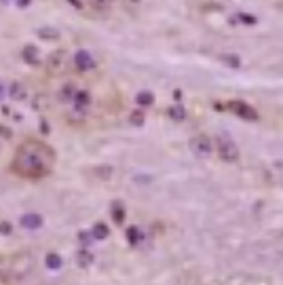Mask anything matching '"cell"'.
<instances>
[{"instance_id": "obj_25", "label": "cell", "mask_w": 283, "mask_h": 285, "mask_svg": "<svg viewBox=\"0 0 283 285\" xmlns=\"http://www.w3.org/2000/svg\"><path fill=\"white\" fill-rule=\"evenodd\" d=\"M15 4L19 6V9H28V6L32 4V0H15Z\"/></svg>"}, {"instance_id": "obj_8", "label": "cell", "mask_w": 283, "mask_h": 285, "mask_svg": "<svg viewBox=\"0 0 283 285\" xmlns=\"http://www.w3.org/2000/svg\"><path fill=\"white\" fill-rule=\"evenodd\" d=\"M19 224H21V228H25V230H38V228L42 226V215L38 213H23L21 218H19Z\"/></svg>"}, {"instance_id": "obj_6", "label": "cell", "mask_w": 283, "mask_h": 285, "mask_svg": "<svg viewBox=\"0 0 283 285\" xmlns=\"http://www.w3.org/2000/svg\"><path fill=\"white\" fill-rule=\"evenodd\" d=\"M72 106L76 112L85 114L89 110V106H91V93L89 91H76L74 97H72Z\"/></svg>"}, {"instance_id": "obj_29", "label": "cell", "mask_w": 283, "mask_h": 285, "mask_svg": "<svg viewBox=\"0 0 283 285\" xmlns=\"http://www.w3.org/2000/svg\"><path fill=\"white\" fill-rule=\"evenodd\" d=\"M42 133H49V123L47 120H42Z\"/></svg>"}, {"instance_id": "obj_5", "label": "cell", "mask_w": 283, "mask_h": 285, "mask_svg": "<svg viewBox=\"0 0 283 285\" xmlns=\"http://www.w3.org/2000/svg\"><path fill=\"white\" fill-rule=\"evenodd\" d=\"M72 63H74V68L79 70V72H89V70L95 68V59H93V55L89 53L87 49L76 51L74 57H72Z\"/></svg>"}, {"instance_id": "obj_14", "label": "cell", "mask_w": 283, "mask_h": 285, "mask_svg": "<svg viewBox=\"0 0 283 285\" xmlns=\"http://www.w3.org/2000/svg\"><path fill=\"white\" fill-rule=\"evenodd\" d=\"M220 59H222L224 66H228V68H233V70H239L241 68V57L237 55V53H224Z\"/></svg>"}, {"instance_id": "obj_31", "label": "cell", "mask_w": 283, "mask_h": 285, "mask_svg": "<svg viewBox=\"0 0 283 285\" xmlns=\"http://www.w3.org/2000/svg\"><path fill=\"white\" fill-rule=\"evenodd\" d=\"M4 2H9V0H4Z\"/></svg>"}, {"instance_id": "obj_10", "label": "cell", "mask_w": 283, "mask_h": 285, "mask_svg": "<svg viewBox=\"0 0 283 285\" xmlns=\"http://www.w3.org/2000/svg\"><path fill=\"white\" fill-rule=\"evenodd\" d=\"M6 95L13 99V101H23L25 97H28V91H25V87L21 85V82H11L9 87H6Z\"/></svg>"}, {"instance_id": "obj_21", "label": "cell", "mask_w": 283, "mask_h": 285, "mask_svg": "<svg viewBox=\"0 0 283 285\" xmlns=\"http://www.w3.org/2000/svg\"><path fill=\"white\" fill-rule=\"evenodd\" d=\"M129 123L133 125V127H142L146 123V114H144V110H133L131 114H129Z\"/></svg>"}, {"instance_id": "obj_2", "label": "cell", "mask_w": 283, "mask_h": 285, "mask_svg": "<svg viewBox=\"0 0 283 285\" xmlns=\"http://www.w3.org/2000/svg\"><path fill=\"white\" fill-rule=\"evenodd\" d=\"M188 146H190V152L197 158H207V156H211V152H214V144H211V139L207 135H203V133L190 137Z\"/></svg>"}, {"instance_id": "obj_1", "label": "cell", "mask_w": 283, "mask_h": 285, "mask_svg": "<svg viewBox=\"0 0 283 285\" xmlns=\"http://www.w3.org/2000/svg\"><path fill=\"white\" fill-rule=\"evenodd\" d=\"M55 165V152L51 146L42 142H34L28 139L25 144H21L13 156L11 169L17 175L28 177V180H40V177L49 175L51 169Z\"/></svg>"}, {"instance_id": "obj_15", "label": "cell", "mask_w": 283, "mask_h": 285, "mask_svg": "<svg viewBox=\"0 0 283 285\" xmlns=\"http://www.w3.org/2000/svg\"><path fill=\"white\" fill-rule=\"evenodd\" d=\"M91 234H93V239L95 241H104L108 239V234H110V230H108V226L104 224V222H98L93 228H91Z\"/></svg>"}, {"instance_id": "obj_11", "label": "cell", "mask_w": 283, "mask_h": 285, "mask_svg": "<svg viewBox=\"0 0 283 285\" xmlns=\"http://www.w3.org/2000/svg\"><path fill=\"white\" fill-rule=\"evenodd\" d=\"M76 264L81 266V268H89V266L93 264V253L89 251V249H81L76 251Z\"/></svg>"}, {"instance_id": "obj_26", "label": "cell", "mask_w": 283, "mask_h": 285, "mask_svg": "<svg viewBox=\"0 0 283 285\" xmlns=\"http://www.w3.org/2000/svg\"><path fill=\"white\" fill-rule=\"evenodd\" d=\"M91 2L95 6H106V4H110V0H91Z\"/></svg>"}, {"instance_id": "obj_16", "label": "cell", "mask_w": 283, "mask_h": 285, "mask_svg": "<svg viewBox=\"0 0 283 285\" xmlns=\"http://www.w3.org/2000/svg\"><path fill=\"white\" fill-rule=\"evenodd\" d=\"M38 38H44V40H55V38H60V32L55 28H49V25H42V28L36 30Z\"/></svg>"}, {"instance_id": "obj_23", "label": "cell", "mask_w": 283, "mask_h": 285, "mask_svg": "<svg viewBox=\"0 0 283 285\" xmlns=\"http://www.w3.org/2000/svg\"><path fill=\"white\" fill-rule=\"evenodd\" d=\"M239 21L245 23V25H256L258 23V19H256L254 15H247V13H239Z\"/></svg>"}, {"instance_id": "obj_19", "label": "cell", "mask_w": 283, "mask_h": 285, "mask_svg": "<svg viewBox=\"0 0 283 285\" xmlns=\"http://www.w3.org/2000/svg\"><path fill=\"white\" fill-rule=\"evenodd\" d=\"M169 116L176 120V123H182V120L186 118V110H184V106H180V104H176V106H171L169 108Z\"/></svg>"}, {"instance_id": "obj_18", "label": "cell", "mask_w": 283, "mask_h": 285, "mask_svg": "<svg viewBox=\"0 0 283 285\" xmlns=\"http://www.w3.org/2000/svg\"><path fill=\"white\" fill-rule=\"evenodd\" d=\"M127 241H129V245H140L142 243V230L138 226H129L127 228Z\"/></svg>"}, {"instance_id": "obj_27", "label": "cell", "mask_w": 283, "mask_h": 285, "mask_svg": "<svg viewBox=\"0 0 283 285\" xmlns=\"http://www.w3.org/2000/svg\"><path fill=\"white\" fill-rule=\"evenodd\" d=\"M68 2H70V4H74V6H76V9H79V11L82 9V2H81V0H68Z\"/></svg>"}, {"instance_id": "obj_4", "label": "cell", "mask_w": 283, "mask_h": 285, "mask_svg": "<svg viewBox=\"0 0 283 285\" xmlns=\"http://www.w3.org/2000/svg\"><path fill=\"white\" fill-rule=\"evenodd\" d=\"M226 108L233 114H237L239 118L243 120H249V123H254V120H258V110L252 108L245 101H239V99H233V101H226Z\"/></svg>"}, {"instance_id": "obj_9", "label": "cell", "mask_w": 283, "mask_h": 285, "mask_svg": "<svg viewBox=\"0 0 283 285\" xmlns=\"http://www.w3.org/2000/svg\"><path fill=\"white\" fill-rule=\"evenodd\" d=\"M66 51H55V53H51L49 55V70H51V72H61V70H63V66H66Z\"/></svg>"}, {"instance_id": "obj_3", "label": "cell", "mask_w": 283, "mask_h": 285, "mask_svg": "<svg viewBox=\"0 0 283 285\" xmlns=\"http://www.w3.org/2000/svg\"><path fill=\"white\" fill-rule=\"evenodd\" d=\"M218 154L222 161L226 163H235L239 158V148H237L235 139H230L228 135H220L218 137Z\"/></svg>"}, {"instance_id": "obj_22", "label": "cell", "mask_w": 283, "mask_h": 285, "mask_svg": "<svg viewBox=\"0 0 283 285\" xmlns=\"http://www.w3.org/2000/svg\"><path fill=\"white\" fill-rule=\"evenodd\" d=\"M74 93H76V87L74 85H66L60 91V99L61 101H72V97H74Z\"/></svg>"}, {"instance_id": "obj_30", "label": "cell", "mask_w": 283, "mask_h": 285, "mask_svg": "<svg viewBox=\"0 0 283 285\" xmlns=\"http://www.w3.org/2000/svg\"><path fill=\"white\" fill-rule=\"evenodd\" d=\"M173 97H176V99H182V91H173Z\"/></svg>"}, {"instance_id": "obj_17", "label": "cell", "mask_w": 283, "mask_h": 285, "mask_svg": "<svg viewBox=\"0 0 283 285\" xmlns=\"http://www.w3.org/2000/svg\"><path fill=\"white\" fill-rule=\"evenodd\" d=\"M136 101H138L140 108H148V106L154 104V95H152L150 91H140V93L136 95Z\"/></svg>"}, {"instance_id": "obj_28", "label": "cell", "mask_w": 283, "mask_h": 285, "mask_svg": "<svg viewBox=\"0 0 283 285\" xmlns=\"http://www.w3.org/2000/svg\"><path fill=\"white\" fill-rule=\"evenodd\" d=\"M4 95H6V87L0 82V99H4Z\"/></svg>"}, {"instance_id": "obj_24", "label": "cell", "mask_w": 283, "mask_h": 285, "mask_svg": "<svg viewBox=\"0 0 283 285\" xmlns=\"http://www.w3.org/2000/svg\"><path fill=\"white\" fill-rule=\"evenodd\" d=\"M11 232H13L11 222H0V234H11Z\"/></svg>"}, {"instance_id": "obj_12", "label": "cell", "mask_w": 283, "mask_h": 285, "mask_svg": "<svg viewBox=\"0 0 283 285\" xmlns=\"http://www.w3.org/2000/svg\"><path fill=\"white\" fill-rule=\"evenodd\" d=\"M112 220H114V224H123V220H125V205L121 201H114L112 203Z\"/></svg>"}, {"instance_id": "obj_7", "label": "cell", "mask_w": 283, "mask_h": 285, "mask_svg": "<svg viewBox=\"0 0 283 285\" xmlns=\"http://www.w3.org/2000/svg\"><path fill=\"white\" fill-rule=\"evenodd\" d=\"M21 59L28 63V66H38L42 59H40V51H38V47H34V44H25V47L21 49Z\"/></svg>"}, {"instance_id": "obj_13", "label": "cell", "mask_w": 283, "mask_h": 285, "mask_svg": "<svg viewBox=\"0 0 283 285\" xmlns=\"http://www.w3.org/2000/svg\"><path fill=\"white\" fill-rule=\"evenodd\" d=\"M44 264H47V268L49 270H60L61 268V264H63V260H61V256L60 253H47V258H44Z\"/></svg>"}, {"instance_id": "obj_20", "label": "cell", "mask_w": 283, "mask_h": 285, "mask_svg": "<svg viewBox=\"0 0 283 285\" xmlns=\"http://www.w3.org/2000/svg\"><path fill=\"white\" fill-rule=\"evenodd\" d=\"M93 234L89 230H81L79 232V245L82 247V249H89V245H93Z\"/></svg>"}]
</instances>
